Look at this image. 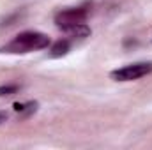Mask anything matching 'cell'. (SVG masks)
Segmentation results:
<instances>
[{"label": "cell", "mask_w": 152, "mask_h": 150, "mask_svg": "<svg viewBox=\"0 0 152 150\" xmlns=\"http://www.w3.org/2000/svg\"><path fill=\"white\" fill-rule=\"evenodd\" d=\"M69 48H71V42H69L67 39H60V41H57V42L51 46V50H50V55H51L53 58L64 57V55H67Z\"/></svg>", "instance_id": "cell-5"}, {"label": "cell", "mask_w": 152, "mask_h": 150, "mask_svg": "<svg viewBox=\"0 0 152 150\" xmlns=\"http://www.w3.org/2000/svg\"><path fill=\"white\" fill-rule=\"evenodd\" d=\"M14 111L20 115V118H27L37 110V103H14L12 104Z\"/></svg>", "instance_id": "cell-4"}, {"label": "cell", "mask_w": 152, "mask_h": 150, "mask_svg": "<svg viewBox=\"0 0 152 150\" xmlns=\"http://www.w3.org/2000/svg\"><path fill=\"white\" fill-rule=\"evenodd\" d=\"M20 90L18 85H2L0 87V97H5V95H12Z\"/></svg>", "instance_id": "cell-7"}, {"label": "cell", "mask_w": 152, "mask_h": 150, "mask_svg": "<svg viewBox=\"0 0 152 150\" xmlns=\"http://www.w3.org/2000/svg\"><path fill=\"white\" fill-rule=\"evenodd\" d=\"M152 73V64L151 62H142V64H133V66H126L120 69H115L110 73V78L115 81H133L138 78L151 74Z\"/></svg>", "instance_id": "cell-3"}, {"label": "cell", "mask_w": 152, "mask_h": 150, "mask_svg": "<svg viewBox=\"0 0 152 150\" xmlns=\"http://www.w3.org/2000/svg\"><path fill=\"white\" fill-rule=\"evenodd\" d=\"M66 34H69V36H73V37H88L90 36V28L87 27V23H80V25H75V27H69L67 30H64Z\"/></svg>", "instance_id": "cell-6"}, {"label": "cell", "mask_w": 152, "mask_h": 150, "mask_svg": "<svg viewBox=\"0 0 152 150\" xmlns=\"http://www.w3.org/2000/svg\"><path fill=\"white\" fill-rule=\"evenodd\" d=\"M51 44L48 36L41 32H21L12 39L9 44H5L0 51L5 53H28L34 50H44Z\"/></svg>", "instance_id": "cell-1"}, {"label": "cell", "mask_w": 152, "mask_h": 150, "mask_svg": "<svg viewBox=\"0 0 152 150\" xmlns=\"http://www.w3.org/2000/svg\"><path fill=\"white\" fill-rule=\"evenodd\" d=\"M88 16V9L87 7H71V9H64L58 11L55 14V25L64 32L69 27H75L80 23H85Z\"/></svg>", "instance_id": "cell-2"}, {"label": "cell", "mask_w": 152, "mask_h": 150, "mask_svg": "<svg viewBox=\"0 0 152 150\" xmlns=\"http://www.w3.org/2000/svg\"><path fill=\"white\" fill-rule=\"evenodd\" d=\"M7 118H9V115H7V113H5V111H0V125H2Z\"/></svg>", "instance_id": "cell-8"}]
</instances>
